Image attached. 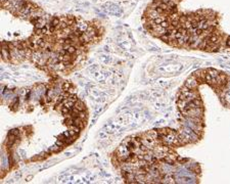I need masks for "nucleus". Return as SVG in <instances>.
<instances>
[{"label": "nucleus", "mask_w": 230, "mask_h": 184, "mask_svg": "<svg viewBox=\"0 0 230 184\" xmlns=\"http://www.w3.org/2000/svg\"><path fill=\"white\" fill-rule=\"evenodd\" d=\"M199 78L197 77V75H192L185 81V84H184V85L191 90H197V87H199Z\"/></svg>", "instance_id": "nucleus-1"}, {"label": "nucleus", "mask_w": 230, "mask_h": 184, "mask_svg": "<svg viewBox=\"0 0 230 184\" xmlns=\"http://www.w3.org/2000/svg\"><path fill=\"white\" fill-rule=\"evenodd\" d=\"M226 45H227L228 47H230V37L227 38V41H226Z\"/></svg>", "instance_id": "nucleus-3"}, {"label": "nucleus", "mask_w": 230, "mask_h": 184, "mask_svg": "<svg viewBox=\"0 0 230 184\" xmlns=\"http://www.w3.org/2000/svg\"><path fill=\"white\" fill-rule=\"evenodd\" d=\"M158 1H161V2L165 3V4L169 5L171 7H174L179 3V0H158Z\"/></svg>", "instance_id": "nucleus-2"}]
</instances>
